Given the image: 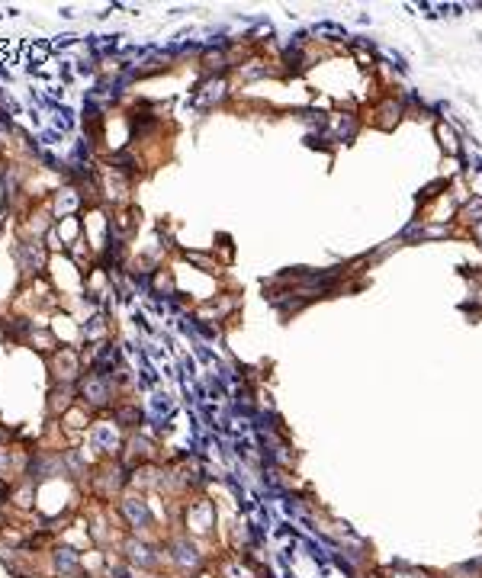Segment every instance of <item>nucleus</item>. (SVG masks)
Instances as JSON below:
<instances>
[{
    "label": "nucleus",
    "instance_id": "f257e3e1",
    "mask_svg": "<svg viewBox=\"0 0 482 578\" xmlns=\"http://www.w3.org/2000/svg\"><path fill=\"white\" fill-rule=\"evenodd\" d=\"M78 398L87 405V408H110V405L116 402V382H113V373L90 370L87 376H80Z\"/></svg>",
    "mask_w": 482,
    "mask_h": 578
},
{
    "label": "nucleus",
    "instance_id": "f03ea898",
    "mask_svg": "<svg viewBox=\"0 0 482 578\" xmlns=\"http://www.w3.org/2000/svg\"><path fill=\"white\" fill-rule=\"evenodd\" d=\"M171 559H174V565L183 572V575H197L199 569H203V553H199L197 547H193L190 540H171Z\"/></svg>",
    "mask_w": 482,
    "mask_h": 578
},
{
    "label": "nucleus",
    "instance_id": "7ed1b4c3",
    "mask_svg": "<svg viewBox=\"0 0 482 578\" xmlns=\"http://www.w3.org/2000/svg\"><path fill=\"white\" fill-rule=\"evenodd\" d=\"M119 514L126 517V523L132 530H148L151 523H155V514H151V507L145 498L132 495V498H122L119 501Z\"/></svg>",
    "mask_w": 482,
    "mask_h": 578
},
{
    "label": "nucleus",
    "instance_id": "20e7f679",
    "mask_svg": "<svg viewBox=\"0 0 482 578\" xmlns=\"http://www.w3.org/2000/svg\"><path fill=\"white\" fill-rule=\"evenodd\" d=\"M122 553H126V559L132 565H139V569H158V563H161V556L155 553L148 543H142V540H135V537H129L126 543H122Z\"/></svg>",
    "mask_w": 482,
    "mask_h": 578
},
{
    "label": "nucleus",
    "instance_id": "39448f33",
    "mask_svg": "<svg viewBox=\"0 0 482 578\" xmlns=\"http://www.w3.org/2000/svg\"><path fill=\"white\" fill-rule=\"evenodd\" d=\"M55 572L62 578H74L80 572V556L68 547H58L55 549Z\"/></svg>",
    "mask_w": 482,
    "mask_h": 578
}]
</instances>
